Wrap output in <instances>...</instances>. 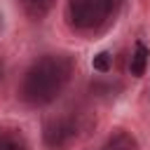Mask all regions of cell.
<instances>
[{"label":"cell","instance_id":"obj_1","mask_svg":"<svg viewBox=\"0 0 150 150\" xmlns=\"http://www.w3.org/2000/svg\"><path fill=\"white\" fill-rule=\"evenodd\" d=\"M68 73L70 66L63 56H45L28 68L21 84V96L35 105L49 103L68 82Z\"/></svg>","mask_w":150,"mask_h":150},{"label":"cell","instance_id":"obj_2","mask_svg":"<svg viewBox=\"0 0 150 150\" xmlns=\"http://www.w3.org/2000/svg\"><path fill=\"white\" fill-rule=\"evenodd\" d=\"M117 0H68V16L75 28L91 30L108 21Z\"/></svg>","mask_w":150,"mask_h":150},{"label":"cell","instance_id":"obj_3","mask_svg":"<svg viewBox=\"0 0 150 150\" xmlns=\"http://www.w3.org/2000/svg\"><path fill=\"white\" fill-rule=\"evenodd\" d=\"M75 122L68 120V117H59V120H52L47 127H45V143L54 150H61L66 148L73 138H75Z\"/></svg>","mask_w":150,"mask_h":150},{"label":"cell","instance_id":"obj_4","mask_svg":"<svg viewBox=\"0 0 150 150\" xmlns=\"http://www.w3.org/2000/svg\"><path fill=\"white\" fill-rule=\"evenodd\" d=\"M145 66H148V49H145V45L138 42L136 45V52H134V56L129 61V70H131L134 77H141L145 73Z\"/></svg>","mask_w":150,"mask_h":150},{"label":"cell","instance_id":"obj_5","mask_svg":"<svg viewBox=\"0 0 150 150\" xmlns=\"http://www.w3.org/2000/svg\"><path fill=\"white\" fill-rule=\"evenodd\" d=\"M110 66H112V56H110L108 52H101V54H96V56L91 59V68L98 70V73H108Z\"/></svg>","mask_w":150,"mask_h":150},{"label":"cell","instance_id":"obj_6","mask_svg":"<svg viewBox=\"0 0 150 150\" xmlns=\"http://www.w3.org/2000/svg\"><path fill=\"white\" fill-rule=\"evenodd\" d=\"M0 150H28L26 143L16 136H2L0 138Z\"/></svg>","mask_w":150,"mask_h":150},{"label":"cell","instance_id":"obj_7","mask_svg":"<svg viewBox=\"0 0 150 150\" xmlns=\"http://www.w3.org/2000/svg\"><path fill=\"white\" fill-rule=\"evenodd\" d=\"M49 2H52V0H23V5H26L28 9L38 12V14H40V12H45V9L49 7Z\"/></svg>","mask_w":150,"mask_h":150},{"label":"cell","instance_id":"obj_8","mask_svg":"<svg viewBox=\"0 0 150 150\" xmlns=\"http://www.w3.org/2000/svg\"><path fill=\"white\" fill-rule=\"evenodd\" d=\"M0 77H2V63H0Z\"/></svg>","mask_w":150,"mask_h":150},{"label":"cell","instance_id":"obj_9","mask_svg":"<svg viewBox=\"0 0 150 150\" xmlns=\"http://www.w3.org/2000/svg\"><path fill=\"white\" fill-rule=\"evenodd\" d=\"M105 150H117V148H105Z\"/></svg>","mask_w":150,"mask_h":150}]
</instances>
